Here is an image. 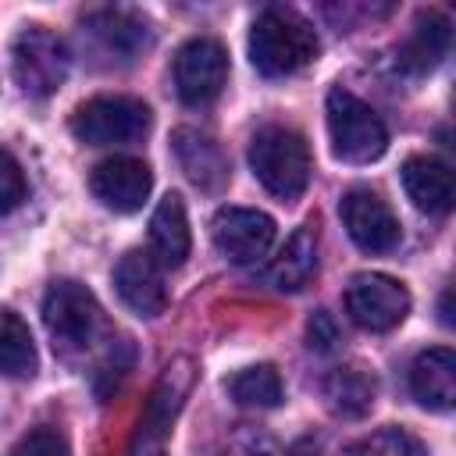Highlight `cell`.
<instances>
[{
    "mask_svg": "<svg viewBox=\"0 0 456 456\" xmlns=\"http://www.w3.org/2000/svg\"><path fill=\"white\" fill-rule=\"evenodd\" d=\"M321 43L314 25L292 7H267L249 28V61L260 75L281 78L306 68L317 57Z\"/></svg>",
    "mask_w": 456,
    "mask_h": 456,
    "instance_id": "cell-1",
    "label": "cell"
},
{
    "mask_svg": "<svg viewBox=\"0 0 456 456\" xmlns=\"http://www.w3.org/2000/svg\"><path fill=\"white\" fill-rule=\"evenodd\" d=\"M249 167L267 192L278 200H296L310 185V146L299 132L285 125H264L249 139Z\"/></svg>",
    "mask_w": 456,
    "mask_h": 456,
    "instance_id": "cell-2",
    "label": "cell"
},
{
    "mask_svg": "<svg viewBox=\"0 0 456 456\" xmlns=\"http://www.w3.org/2000/svg\"><path fill=\"white\" fill-rule=\"evenodd\" d=\"M43 324L53 338V349H61L64 356H78L93 349V342L100 338L103 314L96 296L82 281L64 278V281H53L43 299Z\"/></svg>",
    "mask_w": 456,
    "mask_h": 456,
    "instance_id": "cell-3",
    "label": "cell"
},
{
    "mask_svg": "<svg viewBox=\"0 0 456 456\" xmlns=\"http://www.w3.org/2000/svg\"><path fill=\"white\" fill-rule=\"evenodd\" d=\"M328 135H331L335 157L346 164H370L388 146L385 121L374 114L370 103H363L346 89L328 93Z\"/></svg>",
    "mask_w": 456,
    "mask_h": 456,
    "instance_id": "cell-4",
    "label": "cell"
},
{
    "mask_svg": "<svg viewBox=\"0 0 456 456\" xmlns=\"http://www.w3.org/2000/svg\"><path fill=\"white\" fill-rule=\"evenodd\" d=\"M11 71L25 96L46 100L68 78V46L43 25H25L11 43Z\"/></svg>",
    "mask_w": 456,
    "mask_h": 456,
    "instance_id": "cell-5",
    "label": "cell"
},
{
    "mask_svg": "<svg viewBox=\"0 0 456 456\" xmlns=\"http://www.w3.org/2000/svg\"><path fill=\"white\" fill-rule=\"evenodd\" d=\"M150 107L135 96H93L71 114V132L89 146H125L150 132Z\"/></svg>",
    "mask_w": 456,
    "mask_h": 456,
    "instance_id": "cell-6",
    "label": "cell"
},
{
    "mask_svg": "<svg viewBox=\"0 0 456 456\" xmlns=\"http://www.w3.org/2000/svg\"><path fill=\"white\" fill-rule=\"evenodd\" d=\"M189 388H192V360L178 356L164 367V374L157 378V385L146 399V410H142L135 438H132V456H164V438L171 435V424H175Z\"/></svg>",
    "mask_w": 456,
    "mask_h": 456,
    "instance_id": "cell-7",
    "label": "cell"
},
{
    "mask_svg": "<svg viewBox=\"0 0 456 456\" xmlns=\"http://www.w3.org/2000/svg\"><path fill=\"white\" fill-rule=\"evenodd\" d=\"M228 82V53L217 39L196 36L175 53V89L189 107H203L221 96Z\"/></svg>",
    "mask_w": 456,
    "mask_h": 456,
    "instance_id": "cell-8",
    "label": "cell"
},
{
    "mask_svg": "<svg viewBox=\"0 0 456 456\" xmlns=\"http://www.w3.org/2000/svg\"><path fill=\"white\" fill-rule=\"evenodd\" d=\"M346 310L367 331H392L410 314V292L388 274H356L346 289Z\"/></svg>",
    "mask_w": 456,
    "mask_h": 456,
    "instance_id": "cell-9",
    "label": "cell"
},
{
    "mask_svg": "<svg viewBox=\"0 0 456 456\" xmlns=\"http://www.w3.org/2000/svg\"><path fill=\"white\" fill-rule=\"evenodd\" d=\"M338 214H342V224L349 232V239L367 249V253H388L399 246L403 232H399V217L392 214V207L370 192V189H353L342 196L338 203Z\"/></svg>",
    "mask_w": 456,
    "mask_h": 456,
    "instance_id": "cell-10",
    "label": "cell"
},
{
    "mask_svg": "<svg viewBox=\"0 0 456 456\" xmlns=\"http://www.w3.org/2000/svg\"><path fill=\"white\" fill-rule=\"evenodd\" d=\"M210 235H214V246L228 260L253 264V260H260L271 249V242H274V221L264 210H253V207H221L214 214Z\"/></svg>",
    "mask_w": 456,
    "mask_h": 456,
    "instance_id": "cell-11",
    "label": "cell"
},
{
    "mask_svg": "<svg viewBox=\"0 0 456 456\" xmlns=\"http://www.w3.org/2000/svg\"><path fill=\"white\" fill-rule=\"evenodd\" d=\"M150 185H153V175H150V164L139 160V157H107L93 167L89 175V189L93 196L118 210V214H132L146 203L150 196Z\"/></svg>",
    "mask_w": 456,
    "mask_h": 456,
    "instance_id": "cell-12",
    "label": "cell"
},
{
    "mask_svg": "<svg viewBox=\"0 0 456 456\" xmlns=\"http://www.w3.org/2000/svg\"><path fill=\"white\" fill-rule=\"evenodd\" d=\"M114 289L121 296V303L128 310H135L139 317H160L167 306V285H164V271L157 264L153 253L146 249H128L118 267H114Z\"/></svg>",
    "mask_w": 456,
    "mask_h": 456,
    "instance_id": "cell-13",
    "label": "cell"
},
{
    "mask_svg": "<svg viewBox=\"0 0 456 456\" xmlns=\"http://www.w3.org/2000/svg\"><path fill=\"white\" fill-rule=\"evenodd\" d=\"M171 150H175L178 167L185 171V178L196 189L217 192L228 182V157H224V150L210 135H203L200 128H178L171 135Z\"/></svg>",
    "mask_w": 456,
    "mask_h": 456,
    "instance_id": "cell-14",
    "label": "cell"
},
{
    "mask_svg": "<svg viewBox=\"0 0 456 456\" xmlns=\"http://www.w3.org/2000/svg\"><path fill=\"white\" fill-rule=\"evenodd\" d=\"M314 274H317V232H314V224H299L285 239V246L278 249V256L267 264L264 278L278 292H296Z\"/></svg>",
    "mask_w": 456,
    "mask_h": 456,
    "instance_id": "cell-15",
    "label": "cell"
},
{
    "mask_svg": "<svg viewBox=\"0 0 456 456\" xmlns=\"http://www.w3.org/2000/svg\"><path fill=\"white\" fill-rule=\"evenodd\" d=\"M410 388L420 406L428 410H452L456 403V356L452 349L438 346L413 360L410 367Z\"/></svg>",
    "mask_w": 456,
    "mask_h": 456,
    "instance_id": "cell-16",
    "label": "cell"
},
{
    "mask_svg": "<svg viewBox=\"0 0 456 456\" xmlns=\"http://www.w3.org/2000/svg\"><path fill=\"white\" fill-rule=\"evenodd\" d=\"M403 189L424 214L452 210V171L438 157H410L403 164Z\"/></svg>",
    "mask_w": 456,
    "mask_h": 456,
    "instance_id": "cell-17",
    "label": "cell"
},
{
    "mask_svg": "<svg viewBox=\"0 0 456 456\" xmlns=\"http://www.w3.org/2000/svg\"><path fill=\"white\" fill-rule=\"evenodd\" d=\"M449 36H452V28H449V18L442 11H420L417 21H413V28H410V36L399 46V64L410 75L431 71L445 57Z\"/></svg>",
    "mask_w": 456,
    "mask_h": 456,
    "instance_id": "cell-18",
    "label": "cell"
},
{
    "mask_svg": "<svg viewBox=\"0 0 456 456\" xmlns=\"http://www.w3.org/2000/svg\"><path fill=\"white\" fill-rule=\"evenodd\" d=\"M86 28L110 53H121L125 61H132L139 50L150 46V21L135 11H125V7H103V11L86 14Z\"/></svg>",
    "mask_w": 456,
    "mask_h": 456,
    "instance_id": "cell-19",
    "label": "cell"
},
{
    "mask_svg": "<svg viewBox=\"0 0 456 456\" xmlns=\"http://www.w3.org/2000/svg\"><path fill=\"white\" fill-rule=\"evenodd\" d=\"M150 242H153V256L160 267H178L189 256V217H185V203L178 192H167L153 217H150Z\"/></svg>",
    "mask_w": 456,
    "mask_h": 456,
    "instance_id": "cell-20",
    "label": "cell"
},
{
    "mask_svg": "<svg viewBox=\"0 0 456 456\" xmlns=\"http://www.w3.org/2000/svg\"><path fill=\"white\" fill-rule=\"evenodd\" d=\"M374 395H378V381L360 363H342V367L328 370V378H324V399L335 417L356 420V417L370 413Z\"/></svg>",
    "mask_w": 456,
    "mask_h": 456,
    "instance_id": "cell-21",
    "label": "cell"
},
{
    "mask_svg": "<svg viewBox=\"0 0 456 456\" xmlns=\"http://www.w3.org/2000/svg\"><path fill=\"white\" fill-rule=\"evenodd\" d=\"M0 374L7 378H32L36 374V342L28 324L0 306Z\"/></svg>",
    "mask_w": 456,
    "mask_h": 456,
    "instance_id": "cell-22",
    "label": "cell"
},
{
    "mask_svg": "<svg viewBox=\"0 0 456 456\" xmlns=\"http://www.w3.org/2000/svg\"><path fill=\"white\" fill-rule=\"evenodd\" d=\"M228 392L239 406H256V410H271L281 403L285 388H281V378L271 363H256V367H246L239 370L232 381H228Z\"/></svg>",
    "mask_w": 456,
    "mask_h": 456,
    "instance_id": "cell-23",
    "label": "cell"
},
{
    "mask_svg": "<svg viewBox=\"0 0 456 456\" xmlns=\"http://www.w3.org/2000/svg\"><path fill=\"white\" fill-rule=\"evenodd\" d=\"M342 456H428V449H424V442H420L417 435H410L406 428L388 424V428H378V431H370V435L349 442V445L342 449Z\"/></svg>",
    "mask_w": 456,
    "mask_h": 456,
    "instance_id": "cell-24",
    "label": "cell"
},
{
    "mask_svg": "<svg viewBox=\"0 0 456 456\" xmlns=\"http://www.w3.org/2000/svg\"><path fill=\"white\" fill-rule=\"evenodd\" d=\"M11 456H71V452H68V442L57 428H32L28 435L18 438Z\"/></svg>",
    "mask_w": 456,
    "mask_h": 456,
    "instance_id": "cell-25",
    "label": "cell"
},
{
    "mask_svg": "<svg viewBox=\"0 0 456 456\" xmlns=\"http://www.w3.org/2000/svg\"><path fill=\"white\" fill-rule=\"evenodd\" d=\"M21 200H25V175L18 160L7 150H0V214H11Z\"/></svg>",
    "mask_w": 456,
    "mask_h": 456,
    "instance_id": "cell-26",
    "label": "cell"
},
{
    "mask_svg": "<svg viewBox=\"0 0 456 456\" xmlns=\"http://www.w3.org/2000/svg\"><path fill=\"white\" fill-rule=\"evenodd\" d=\"M221 456H281V452H278V445H274L271 435H264L256 428H242V431H235L228 438V445H224Z\"/></svg>",
    "mask_w": 456,
    "mask_h": 456,
    "instance_id": "cell-27",
    "label": "cell"
},
{
    "mask_svg": "<svg viewBox=\"0 0 456 456\" xmlns=\"http://www.w3.org/2000/svg\"><path fill=\"white\" fill-rule=\"evenodd\" d=\"M306 346L314 353H335L342 346V328L335 324V317L328 310H317L306 324Z\"/></svg>",
    "mask_w": 456,
    "mask_h": 456,
    "instance_id": "cell-28",
    "label": "cell"
},
{
    "mask_svg": "<svg viewBox=\"0 0 456 456\" xmlns=\"http://www.w3.org/2000/svg\"><path fill=\"white\" fill-rule=\"evenodd\" d=\"M285 456H321V445H317L314 438H296Z\"/></svg>",
    "mask_w": 456,
    "mask_h": 456,
    "instance_id": "cell-29",
    "label": "cell"
},
{
    "mask_svg": "<svg viewBox=\"0 0 456 456\" xmlns=\"http://www.w3.org/2000/svg\"><path fill=\"white\" fill-rule=\"evenodd\" d=\"M442 324H452V314H449V289L442 292Z\"/></svg>",
    "mask_w": 456,
    "mask_h": 456,
    "instance_id": "cell-30",
    "label": "cell"
}]
</instances>
